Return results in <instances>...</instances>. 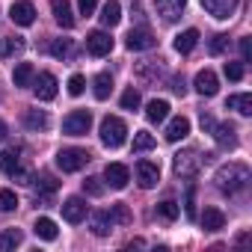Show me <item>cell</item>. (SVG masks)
Here are the masks:
<instances>
[{
    "instance_id": "cell-41",
    "label": "cell",
    "mask_w": 252,
    "mask_h": 252,
    "mask_svg": "<svg viewBox=\"0 0 252 252\" xmlns=\"http://www.w3.org/2000/svg\"><path fill=\"white\" fill-rule=\"evenodd\" d=\"M83 89H86V77L83 74H71L68 77V95H83Z\"/></svg>"
},
{
    "instance_id": "cell-17",
    "label": "cell",
    "mask_w": 252,
    "mask_h": 252,
    "mask_svg": "<svg viewBox=\"0 0 252 252\" xmlns=\"http://www.w3.org/2000/svg\"><path fill=\"white\" fill-rule=\"evenodd\" d=\"M51 12H54V21L65 30L74 27V12H71V3L68 0H51Z\"/></svg>"
},
{
    "instance_id": "cell-29",
    "label": "cell",
    "mask_w": 252,
    "mask_h": 252,
    "mask_svg": "<svg viewBox=\"0 0 252 252\" xmlns=\"http://www.w3.org/2000/svg\"><path fill=\"white\" fill-rule=\"evenodd\" d=\"M24 125H27L30 131H45L48 125H51V119H48L45 110H27L24 113Z\"/></svg>"
},
{
    "instance_id": "cell-43",
    "label": "cell",
    "mask_w": 252,
    "mask_h": 252,
    "mask_svg": "<svg viewBox=\"0 0 252 252\" xmlns=\"http://www.w3.org/2000/svg\"><path fill=\"white\" fill-rule=\"evenodd\" d=\"M83 193H89V196H104L101 178H86V181H83Z\"/></svg>"
},
{
    "instance_id": "cell-10",
    "label": "cell",
    "mask_w": 252,
    "mask_h": 252,
    "mask_svg": "<svg viewBox=\"0 0 252 252\" xmlns=\"http://www.w3.org/2000/svg\"><path fill=\"white\" fill-rule=\"evenodd\" d=\"M60 208H63V220H65V222H71V225L83 222V220H86V211H89V208H86V202H83L80 196H68Z\"/></svg>"
},
{
    "instance_id": "cell-46",
    "label": "cell",
    "mask_w": 252,
    "mask_h": 252,
    "mask_svg": "<svg viewBox=\"0 0 252 252\" xmlns=\"http://www.w3.org/2000/svg\"><path fill=\"white\" fill-rule=\"evenodd\" d=\"M77 6H80V15H92L95 6H98V0H77Z\"/></svg>"
},
{
    "instance_id": "cell-23",
    "label": "cell",
    "mask_w": 252,
    "mask_h": 252,
    "mask_svg": "<svg viewBox=\"0 0 252 252\" xmlns=\"http://www.w3.org/2000/svg\"><path fill=\"white\" fill-rule=\"evenodd\" d=\"M166 116H169V101H163V98L149 101V107H146V119H149L152 125H160Z\"/></svg>"
},
{
    "instance_id": "cell-18",
    "label": "cell",
    "mask_w": 252,
    "mask_h": 252,
    "mask_svg": "<svg viewBox=\"0 0 252 252\" xmlns=\"http://www.w3.org/2000/svg\"><path fill=\"white\" fill-rule=\"evenodd\" d=\"M190 134V119H184V116H175L169 125H166V143H178V140H184Z\"/></svg>"
},
{
    "instance_id": "cell-21",
    "label": "cell",
    "mask_w": 252,
    "mask_h": 252,
    "mask_svg": "<svg viewBox=\"0 0 252 252\" xmlns=\"http://www.w3.org/2000/svg\"><path fill=\"white\" fill-rule=\"evenodd\" d=\"M101 24L104 27H116L119 21H122V3H119V0H107V3L101 6Z\"/></svg>"
},
{
    "instance_id": "cell-30",
    "label": "cell",
    "mask_w": 252,
    "mask_h": 252,
    "mask_svg": "<svg viewBox=\"0 0 252 252\" xmlns=\"http://www.w3.org/2000/svg\"><path fill=\"white\" fill-rule=\"evenodd\" d=\"M18 166H21V155H18V149H3V152H0V172L12 175Z\"/></svg>"
},
{
    "instance_id": "cell-31",
    "label": "cell",
    "mask_w": 252,
    "mask_h": 252,
    "mask_svg": "<svg viewBox=\"0 0 252 252\" xmlns=\"http://www.w3.org/2000/svg\"><path fill=\"white\" fill-rule=\"evenodd\" d=\"M92 86H95V89H92V92H95V98H98V101H107V98H110V92H113V77H110L107 71H101V74L95 77V83H92Z\"/></svg>"
},
{
    "instance_id": "cell-37",
    "label": "cell",
    "mask_w": 252,
    "mask_h": 252,
    "mask_svg": "<svg viewBox=\"0 0 252 252\" xmlns=\"http://www.w3.org/2000/svg\"><path fill=\"white\" fill-rule=\"evenodd\" d=\"M18 208V196L12 190H0V214H9Z\"/></svg>"
},
{
    "instance_id": "cell-15",
    "label": "cell",
    "mask_w": 252,
    "mask_h": 252,
    "mask_svg": "<svg viewBox=\"0 0 252 252\" xmlns=\"http://www.w3.org/2000/svg\"><path fill=\"white\" fill-rule=\"evenodd\" d=\"M155 45H158V39L149 30H131L128 36H125V48L128 51H152Z\"/></svg>"
},
{
    "instance_id": "cell-26",
    "label": "cell",
    "mask_w": 252,
    "mask_h": 252,
    "mask_svg": "<svg viewBox=\"0 0 252 252\" xmlns=\"http://www.w3.org/2000/svg\"><path fill=\"white\" fill-rule=\"evenodd\" d=\"M24 243V231L21 228H6V231H0V252H12L15 246Z\"/></svg>"
},
{
    "instance_id": "cell-22",
    "label": "cell",
    "mask_w": 252,
    "mask_h": 252,
    "mask_svg": "<svg viewBox=\"0 0 252 252\" xmlns=\"http://www.w3.org/2000/svg\"><path fill=\"white\" fill-rule=\"evenodd\" d=\"M33 77H36V68H33L30 63H18V65H15V71H12V83H15L18 89L33 86Z\"/></svg>"
},
{
    "instance_id": "cell-20",
    "label": "cell",
    "mask_w": 252,
    "mask_h": 252,
    "mask_svg": "<svg viewBox=\"0 0 252 252\" xmlns=\"http://www.w3.org/2000/svg\"><path fill=\"white\" fill-rule=\"evenodd\" d=\"M89 228L95 237H107L110 228H113V220H110V211H95L92 220H89Z\"/></svg>"
},
{
    "instance_id": "cell-36",
    "label": "cell",
    "mask_w": 252,
    "mask_h": 252,
    "mask_svg": "<svg viewBox=\"0 0 252 252\" xmlns=\"http://www.w3.org/2000/svg\"><path fill=\"white\" fill-rule=\"evenodd\" d=\"M158 143H155V137L149 134V131H137L134 134V152H152Z\"/></svg>"
},
{
    "instance_id": "cell-33",
    "label": "cell",
    "mask_w": 252,
    "mask_h": 252,
    "mask_svg": "<svg viewBox=\"0 0 252 252\" xmlns=\"http://www.w3.org/2000/svg\"><path fill=\"white\" fill-rule=\"evenodd\" d=\"M178 214H181V208H178V202H172V199H163V202L158 205V217L166 220V222H175Z\"/></svg>"
},
{
    "instance_id": "cell-42",
    "label": "cell",
    "mask_w": 252,
    "mask_h": 252,
    "mask_svg": "<svg viewBox=\"0 0 252 252\" xmlns=\"http://www.w3.org/2000/svg\"><path fill=\"white\" fill-rule=\"evenodd\" d=\"M184 214H187L190 220H196V187H193V184L187 187V199H184Z\"/></svg>"
},
{
    "instance_id": "cell-44",
    "label": "cell",
    "mask_w": 252,
    "mask_h": 252,
    "mask_svg": "<svg viewBox=\"0 0 252 252\" xmlns=\"http://www.w3.org/2000/svg\"><path fill=\"white\" fill-rule=\"evenodd\" d=\"M21 51H24V39H18V36H15V39H9V42H6V48H3V54H6V57L21 54Z\"/></svg>"
},
{
    "instance_id": "cell-19",
    "label": "cell",
    "mask_w": 252,
    "mask_h": 252,
    "mask_svg": "<svg viewBox=\"0 0 252 252\" xmlns=\"http://www.w3.org/2000/svg\"><path fill=\"white\" fill-rule=\"evenodd\" d=\"M155 3H158V12L163 15V21H178V15L187 6V0H155Z\"/></svg>"
},
{
    "instance_id": "cell-5",
    "label": "cell",
    "mask_w": 252,
    "mask_h": 252,
    "mask_svg": "<svg viewBox=\"0 0 252 252\" xmlns=\"http://www.w3.org/2000/svg\"><path fill=\"white\" fill-rule=\"evenodd\" d=\"M89 160H92V155H89L86 149H63V152L57 155V166H60L63 172H80Z\"/></svg>"
},
{
    "instance_id": "cell-11",
    "label": "cell",
    "mask_w": 252,
    "mask_h": 252,
    "mask_svg": "<svg viewBox=\"0 0 252 252\" xmlns=\"http://www.w3.org/2000/svg\"><path fill=\"white\" fill-rule=\"evenodd\" d=\"M86 51H89L92 57H107V54L113 51V39H110V33H104V30H92V33L86 36Z\"/></svg>"
},
{
    "instance_id": "cell-40",
    "label": "cell",
    "mask_w": 252,
    "mask_h": 252,
    "mask_svg": "<svg viewBox=\"0 0 252 252\" xmlns=\"http://www.w3.org/2000/svg\"><path fill=\"white\" fill-rule=\"evenodd\" d=\"M225 77L231 80V83H240L243 80V63H225Z\"/></svg>"
},
{
    "instance_id": "cell-39",
    "label": "cell",
    "mask_w": 252,
    "mask_h": 252,
    "mask_svg": "<svg viewBox=\"0 0 252 252\" xmlns=\"http://www.w3.org/2000/svg\"><path fill=\"white\" fill-rule=\"evenodd\" d=\"M225 48H228V36L217 33V36L211 39V45H208V54H211V57H220V54H222Z\"/></svg>"
},
{
    "instance_id": "cell-27",
    "label": "cell",
    "mask_w": 252,
    "mask_h": 252,
    "mask_svg": "<svg viewBox=\"0 0 252 252\" xmlns=\"http://www.w3.org/2000/svg\"><path fill=\"white\" fill-rule=\"evenodd\" d=\"M196 45H199V30H193V27L175 36V51H178V54H190Z\"/></svg>"
},
{
    "instance_id": "cell-4",
    "label": "cell",
    "mask_w": 252,
    "mask_h": 252,
    "mask_svg": "<svg viewBox=\"0 0 252 252\" xmlns=\"http://www.w3.org/2000/svg\"><path fill=\"white\" fill-rule=\"evenodd\" d=\"M172 169H175V175H181V178H193V175L202 169V158H199V152H196V149H184V152H178V155L172 158Z\"/></svg>"
},
{
    "instance_id": "cell-38",
    "label": "cell",
    "mask_w": 252,
    "mask_h": 252,
    "mask_svg": "<svg viewBox=\"0 0 252 252\" xmlns=\"http://www.w3.org/2000/svg\"><path fill=\"white\" fill-rule=\"evenodd\" d=\"M137 107H140V92L134 86H128L122 92V110H137Z\"/></svg>"
},
{
    "instance_id": "cell-3",
    "label": "cell",
    "mask_w": 252,
    "mask_h": 252,
    "mask_svg": "<svg viewBox=\"0 0 252 252\" xmlns=\"http://www.w3.org/2000/svg\"><path fill=\"white\" fill-rule=\"evenodd\" d=\"M89 128H92V113L89 110H71L63 119V134L65 137H83V134H89Z\"/></svg>"
},
{
    "instance_id": "cell-14",
    "label": "cell",
    "mask_w": 252,
    "mask_h": 252,
    "mask_svg": "<svg viewBox=\"0 0 252 252\" xmlns=\"http://www.w3.org/2000/svg\"><path fill=\"white\" fill-rule=\"evenodd\" d=\"M193 86H196V92L205 95V98H214V95L220 92V80H217V74H214L211 68H202V71L196 74Z\"/></svg>"
},
{
    "instance_id": "cell-45",
    "label": "cell",
    "mask_w": 252,
    "mask_h": 252,
    "mask_svg": "<svg viewBox=\"0 0 252 252\" xmlns=\"http://www.w3.org/2000/svg\"><path fill=\"white\" fill-rule=\"evenodd\" d=\"M169 89H172L175 95H184V92H187V83H184V77H181V74H175V77L169 80Z\"/></svg>"
},
{
    "instance_id": "cell-13",
    "label": "cell",
    "mask_w": 252,
    "mask_h": 252,
    "mask_svg": "<svg viewBox=\"0 0 252 252\" xmlns=\"http://www.w3.org/2000/svg\"><path fill=\"white\" fill-rule=\"evenodd\" d=\"M134 172H137V181H140L143 190H152V187H158V181H160V169H158V163H152V160H140Z\"/></svg>"
},
{
    "instance_id": "cell-7",
    "label": "cell",
    "mask_w": 252,
    "mask_h": 252,
    "mask_svg": "<svg viewBox=\"0 0 252 252\" xmlns=\"http://www.w3.org/2000/svg\"><path fill=\"white\" fill-rule=\"evenodd\" d=\"M131 181V169L125 163H107L104 166V184L113 187V190H125Z\"/></svg>"
},
{
    "instance_id": "cell-48",
    "label": "cell",
    "mask_w": 252,
    "mask_h": 252,
    "mask_svg": "<svg viewBox=\"0 0 252 252\" xmlns=\"http://www.w3.org/2000/svg\"><path fill=\"white\" fill-rule=\"evenodd\" d=\"M214 125H217L214 116H211V113H202V128H205V131H214Z\"/></svg>"
},
{
    "instance_id": "cell-8",
    "label": "cell",
    "mask_w": 252,
    "mask_h": 252,
    "mask_svg": "<svg viewBox=\"0 0 252 252\" xmlns=\"http://www.w3.org/2000/svg\"><path fill=\"white\" fill-rule=\"evenodd\" d=\"M202 6H205V12H208L211 18H217V21H228V18L237 12L240 0H202Z\"/></svg>"
},
{
    "instance_id": "cell-12",
    "label": "cell",
    "mask_w": 252,
    "mask_h": 252,
    "mask_svg": "<svg viewBox=\"0 0 252 252\" xmlns=\"http://www.w3.org/2000/svg\"><path fill=\"white\" fill-rule=\"evenodd\" d=\"M9 18H12V24H18V27H30V24L36 21V6L30 3V0H15L12 9H9Z\"/></svg>"
},
{
    "instance_id": "cell-47",
    "label": "cell",
    "mask_w": 252,
    "mask_h": 252,
    "mask_svg": "<svg viewBox=\"0 0 252 252\" xmlns=\"http://www.w3.org/2000/svg\"><path fill=\"white\" fill-rule=\"evenodd\" d=\"M240 57H243V63L252 60V42L249 39H240Z\"/></svg>"
},
{
    "instance_id": "cell-32",
    "label": "cell",
    "mask_w": 252,
    "mask_h": 252,
    "mask_svg": "<svg viewBox=\"0 0 252 252\" xmlns=\"http://www.w3.org/2000/svg\"><path fill=\"white\" fill-rule=\"evenodd\" d=\"M71 54H74L71 39H54V42H51V57H57V60H71Z\"/></svg>"
},
{
    "instance_id": "cell-2",
    "label": "cell",
    "mask_w": 252,
    "mask_h": 252,
    "mask_svg": "<svg viewBox=\"0 0 252 252\" xmlns=\"http://www.w3.org/2000/svg\"><path fill=\"white\" fill-rule=\"evenodd\" d=\"M98 134H101V143L107 149H119V146H125V140H128V125H125L119 116H104Z\"/></svg>"
},
{
    "instance_id": "cell-6",
    "label": "cell",
    "mask_w": 252,
    "mask_h": 252,
    "mask_svg": "<svg viewBox=\"0 0 252 252\" xmlns=\"http://www.w3.org/2000/svg\"><path fill=\"white\" fill-rule=\"evenodd\" d=\"M30 184L36 187V205H45V208L54 202V193L60 190V181H57L54 175H48V172H42V175L33 178Z\"/></svg>"
},
{
    "instance_id": "cell-28",
    "label": "cell",
    "mask_w": 252,
    "mask_h": 252,
    "mask_svg": "<svg viewBox=\"0 0 252 252\" xmlns=\"http://www.w3.org/2000/svg\"><path fill=\"white\" fill-rule=\"evenodd\" d=\"M33 231H36V237H42V240H57V234H60V228H57V222H54L51 217H39L36 225H33Z\"/></svg>"
},
{
    "instance_id": "cell-34",
    "label": "cell",
    "mask_w": 252,
    "mask_h": 252,
    "mask_svg": "<svg viewBox=\"0 0 252 252\" xmlns=\"http://www.w3.org/2000/svg\"><path fill=\"white\" fill-rule=\"evenodd\" d=\"M110 220H113V222H119V225H128L134 217H131V208L125 205V202H116V205L110 208Z\"/></svg>"
},
{
    "instance_id": "cell-25",
    "label": "cell",
    "mask_w": 252,
    "mask_h": 252,
    "mask_svg": "<svg viewBox=\"0 0 252 252\" xmlns=\"http://www.w3.org/2000/svg\"><path fill=\"white\" fill-rule=\"evenodd\" d=\"M225 107H228V110H237L240 116H252V95H249V92H237V95H228Z\"/></svg>"
},
{
    "instance_id": "cell-1",
    "label": "cell",
    "mask_w": 252,
    "mask_h": 252,
    "mask_svg": "<svg viewBox=\"0 0 252 252\" xmlns=\"http://www.w3.org/2000/svg\"><path fill=\"white\" fill-rule=\"evenodd\" d=\"M249 178H252V175H249V166H246V163H228V166H220V169H217L214 184H217L220 193L237 196L240 190H246Z\"/></svg>"
},
{
    "instance_id": "cell-49",
    "label": "cell",
    "mask_w": 252,
    "mask_h": 252,
    "mask_svg": "<svg viewBox=\"0 0 252 252\" xmlns=\"http://www.w3.org/2000/svg\"><path fill=\"white\" fill-rule=\"evenodd\" d=\"M6 137H9V128H6V122H3V119H0V143H3Z\"/></svg>"
},
{
    "instance_id": "cell-16",
    "label": "cell",
    "mask_w": 252,
    "mask_h": 252,
    "mask_svg": "<svg viewBox=\"0 0 252 252\" xmlns=\"http://www.w3.org/2000/svg\"><path fill=\"white\" fill-rule=\"evenodd\" d=\"M214 140H217V146H222V149H234L237 146V128L231 122H220V125H214Z\"/></svg>"
},
{
    "instance_id": "cell-9",
    "label": "cell",
    "mask_w": 252,
    "mask_h": 252,
    "mask_svg": "<svg viewBox=\"0 0 252 252\" xmlns=\"http://www.w3.org/2000/svg\"><path fill=\"white\" fill-rule=\"evenodd\" d=\"M57 77L51 74V71H42V74H36L33 77V92H36V98L39 101H54L57 98Z\"/></svg>"
},
{
    "instance_id": "cell-35",
    "label": "cell",
    "mask_w": 252,
    "mask_h": 252,
    "mask_svg": "<svg viewBox=\"0 0 252 252\" xmlns=\"http://www.w3.org/2000/svg\"><path fill=\"white\" fill-rule=\"evenodd\" d=\"M158 74H160V63H155V60H146V63L137 65V77L140 80H158Z\"/></svg>"
},
{
    "instance_id": "cell-24",
    "label": "cell",
    "mask_w": 252,
    "mask_h": 252,
    "mask_svg": "<svg viewBox=\"0 0 252 252\" xmlns=\"http://www.w3.org/2000/svg\"><path fill=\"white\" fill-rule=\"evenodd\" d=\"M202 228H205V231H220V228H225V214H222L220 208H205V214H202Z\"/></svg>"
}]
</instances>
